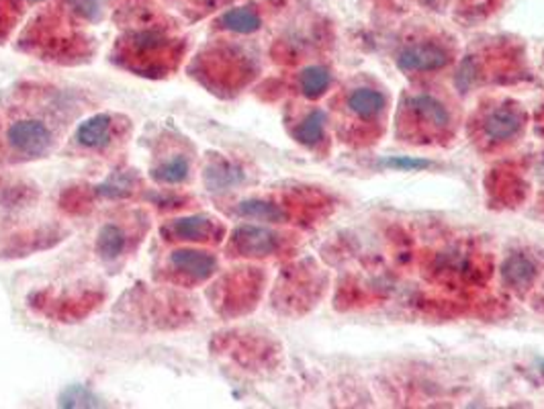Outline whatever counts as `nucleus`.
<instances>
[{"label": "nucleus", "instance_id": "f257e3e1", "mask_svg": "<svg viewBox=\"0 0 544 409\" xmlns=\"http://www.w3.org/2000/svg\"><path fill=\"white\" fill-rule=\"evenodd\" d=\"M450 55L440 44H411L405 45L400 54H397L395 62L403 72L410 74H421V72H436L444 68L449 64Z\"/></svg>", "mask_w": 544, "mask_h": 409}, {"label": "nucleus", "instance_id": "f03ea898", "mask_svg": "<svg viewBox=\"0 0 544 409\" xmlns=\"http://www.w3.org/2000/svg\"><path fill=\"white\" fill-rule=\"evenodd\" d=\"M9 144L23 155H44L52 145V131L42 121L25 119L9 127Z\"/></svg>", "mask_w": 544, "mask_h": 409}, {"label": "nucleus", "instance_id": "7ed1b4c3", "mask_svg": "<svg viewBox=\"0 0 544 409\" xmlns=\"http://www.w3.org/2000/svg\"><path fill=\"white\" fill-rule=\"evenodd\" d=\"M232 237L235 250L246 256H268L279 248V235L260 225H242Z\"/></svg>", "mask_w": 544, "mask_h": 409}, {"label": "nucleus", "instance_id": "20e7f679", "mask_svg": "<svg viewBox=\"0 0 544 409\" xmlns=\"http://www.w3.org/2000/svg\"><path fill=\"white\" fill-rule=\"evenodd\" d=\"M170 264L181 274L191 276L193 281H205L217 270V260L209 252L181 248L170 254Z\"/></svg>", "mask_w": 544, "mask_h": 409}, {"label": "nucleus", "instance_id": "39448f33", "mask_svg": "<svg viewBox=\"0 0 544 409\" xmlns=\"http://www.w3.org/2000/svg\"><path fill=\"white\" fill-rule=\"evenodd\" d=\"M522 129V113L514 106H498L493 109L483 123L485 137L490 142H508L514 139Z\"/></svg>", "mask_w": 544, "mask_h": 409}, {"label": "nucleus", "instance_id": "423d86ee", "mask_svg": "<svg viewBox=\"0 0 544 409\" xmlns=\"http://www.w3.org/2000/svg\"><path fill=\"white\" fill-rule=\"evenodd\" d=\"M215 221L207 215H186L178 217L162 229L168 240H183V242H203L213 235Z\"/></svg>", "mask_w": 544, "mask_h": 409}, {"label": "nucleus", "instance_id": "0eeeda50", "mask_svg": "<svg viewBox=\"0 0 544 409\" xmlns=\"http://www.w3.org/2000/svg\"><path fill=\"white\" fill-rule=\"evenodd\" d=\"M113 139V117L107 113L93 115L76 129V142L88 150H103Z\"/></svg>", "mask_w": 544, "mask_h": 409}, {"label": "nucleus", "instance_id": "6e6552de", "mask_svg": "<svg viewBox=\"0 0 544 409\" xmlns=\"http://www.w3.org/2000/svg\"><path fill=\"white\" fill-rule=\"evenodd\" d=\"M346 106L356 119L361 121H371L377 119L385 109V96L379 93L377 88L369 86H359L354 88L346 98Z\"/></svg>", "mask_w": 544, "mask_h": 409}, {"label": "nucleus", "instance_id": "1a4fd4ad", "mask_svg": "<svg viewBox=\"0 0 544 409\" xmlns=\"http://www.w3.org/2000/svg\"><path fill=\"white\" fill-rule=\"evenodd\" d=\"M410 109L418 115L432 129H446L450 125V113L446 109V105L438 101L436 96L430 95H416L411 96Z\"/></svg>", "mask_w": 544, "mask_h": 409}, {"label": "nucleus", "instance_id": "9d476101", "mask_svg": "<svg viewBox=\"0 0 544 409\" xmlns=\"http://www.w3.org/2000/svg\"><path fill=\"white\" fill-rule=\"evenodd\" d=\"M217 23L227 31L243 33V35H248V33H254L262 27V19H260V15L250 6L230 8V11H225L222 16H219Z\"/></svg>", "mask_w": 544, "mask_h": 409}, {"label": "nucleus", "instance_id": "9b49d317", "mask_svg": "<svg viewBox=\"0 0 544 409\" xmlns=\"http://www.w3.org/2000/svg\"><path fill=\"white\" fill-rule=\"evenodd\" d=\"M127 237L125 232L115 224H107L101 227L99 235H96V252L103 260H115L125 252Z\"/></svg>", "mask_w": 544, "mask_h": 409}, {"label": "nucleus", "instance_id": "f8f14e48", "mask_svg": "<svg viewBox=\"0 0 544 409\" xmlns=\"http://www.w3.org/2000/svg\"><path fill=\"white\" fill-rule=\"evenodd\" d=\"M191 164L184 155H173L152 170V178L162 185H181L189 178Z\"/></svg>", "mask_w": 544, "mask_h": 409}, {"label": "nucleus", "instance_id": "ddd939ff", "mask_svg": "<svg viewBox=\"0 0 544 409\" xmlns=\"http://www.w3.org/2000/svg\"><path fill=\"white\" fill-rule=\"evenodd\" d=\"M331 85V74L328 68L323 65H310L302 72L299 76V86H302V93L310 98H318L321 96Z\"/></svg>", "mask_w": 544, "mask_h": 409}, {"label": "nucleus", "instance_id": "4468645a", "mask_svg": "<svg viewBox=\"0 0 544 409\" xmlns=\"http://www.w3.org/2000/svg\"><path fill=\"white\" fill-rule=\"evenodd\" d=\"M323 131H326V115H323L320 109H315L307 115L302 123H299L295 129V137L299 144L312 147L321 142Z\"/></svg>", "mask_w": 544, "mask_h": 409}, {"label": "nucleus", "instance_id": "2eb2a0df", "mask_svg": "<svg viewBox=\"0 0 544 409\" xmlns=\"http://www.w3.org/2000/svg\"><path fill=\"white\" fill-rule=\"evenodd\" d=\"M238 213L242 217H250V219H258V221H282L285 217V213L279 207V204H274L271 201H262V199H248L242 201L238 204Z\"/></svg>", "mask_w": 544, "mask_h": 409}, {"label": "nucleus", "instance_id": "dca6fc26", "mask_svg": "<svg viewBox=\"0 0 544 409\" xmlns=\"http://www.w3.org/2000/svg\"><path fill=\"white\" fill-rule=\"evenodd\" d=\"M240 180H242V170L225 162L209 166L205 175V183L209 186V191H223L227 186L238 185Z\"/></svg>", "mask_w": 544, "mask_h": 409}, {"label": "nucleus", "instance_id": "f3484780", "mask_svg": "<svg viewBox=\"0 0 544 409\" xmlns=\"http://www.w3.org/2000/svg\"><path fill=\"white\" fill-rule=\"evenodd\" d=\"M536 273V266L532 264V260L528 256H522V254H518V256L509 258L506 268H503V274H506L508 283L511 284H526L532 281V276Z\"/></svg>", "mask_w": 544, "mask_h": 409}, {"label": "nucleus", "instance_id": "a211bd4d", "mask_svg": "<svg viewBox=\"0 0 544 409\" xmlns=\"http://www.w3.org/2000/svg\"><path fill=\"white\" fill-rule=\"evenodd\" d=\"M62 407H99V399L93 391H88L83 384H72L60 397Z\"/></svg>", "mask_w": 544, "mask_h": 409}, {"label": "nucleus", "instance_id": "6ab92c4d", "mask_svg": "<svg viewBox=\"0 0 544 409\" xmlns=\"http://www.w3.org/2000/svg\"><path fill=\"white\" fill-rule=\"evenodd\" d=\"M132 186L134 175H115L99 186V193L104 196H125L132 193Z\"/></svg>", "mask_w": 544, "mask_h": 409}, {"label": "nucleus", "instance_id": "aec40b11", "mask_svg": "<svg viewBox=\"0 0 544 409\" xmlns=\"http://www.w3.org/2000/svg\"><path fill=\"white\" fill-rule=\"evenodd\" d=\"M383 166L387 168H393V170H424L430 166L428 160H421V158H408V155H391V158H387L381 162Z\"/></svg>", "mask_w": 544, "mask_h": 409}, {"label": "nucleus", "instance_id": "412c9836", "mask_svg": "<svg viewBox=\"0 0 544 409\" xmlns=\"http://www.w3.org/2000/svg\"><path fill=\"white\" fill-rule=\"evenodd\" d=\"M68 5L84 19H96L101 13V0H68Z\"/></svg>", "mask_w": 544, "mask_h": 409}, {"label": "nucleus", "instance_id": "4be33fe9", "mask_svg": "<svg viewBox=\"0 0 544 409\" xmlns=\"http://www.w3.org/2000/svg\"><path fill=\"white\" fill-rule=\"evenodd\" d=\"M428 3H436V0H428Z\"/></svg>", "mask_w": 544, "mask_h": 409}, {"label": "nucleus", "instance_id": "5701e85b", "mask_svg": "<svg viewBox=\"0 0 544 409\" xmlns=\"http://www.w3.org/2000/svg\"><path fill=\"white\" fill-rule=\"evenodd\" d=\"M34 3H37V0H34Z\"/></svg>", "mask_w": 544, "mask_h": 409}]
</instances>
